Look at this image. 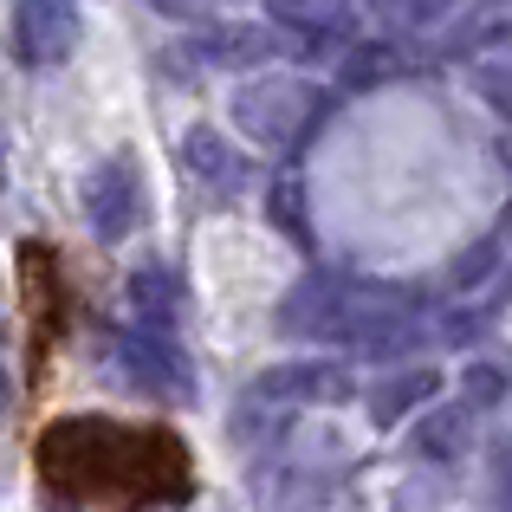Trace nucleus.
<instances>
[{"instance_id": "obj_20", "label": "nucleus", "mask_w": 512, "mask_h": 512, "mask_svg": "<svg viewBox=\"0 0 512 512\" xmlns=\"http://www.w3.org/2000/svg\"><path fill=\"white\" fill-rule=\"evenodd\" d=\"M13 409V376H7V357H0V415Z\"/></svg>"}, {"instance_id": "obj_4", "label": "nucleus", "mask_w": 512, "mask_h": 512, "mask_svg": "<svg viewBox=\"0 0 512 512\" xmlns=\"http://www.w3.org/2000/svg\"><path fill=\"white\" fill-rule=\"evenodd\" d=\"M260 402H279V409H338V402H357V376L338 357H312V363H273V370L253 383Z\"/></svg>"}, {"instance_id": "obj_6", "label": "nucleus", "mask_w": 512, "mask_h": 512, "mask_svg": "<svg viewBox=\"0 0 512 512\" xmlns=\"http://www.w3.org/2000/svg\"><path fill=\"white\" fill-rule=\"evenodd\" d=\"M78 201H85V221L98 240H124L130 227L143 221V175L130 156H111V163H98L85 175V188H78Z\"/></svg>"}, {"instance_id": "obj_8", "label": "nucleus", "mask_w": 512, "mask_h": 512, "mask_svg": "<svg viewBox=\"0 0 512 512\" xmlns=\"http://www.w3.org/2000/svg\"><path fill=\"white\" fill-rule=\"evenodd\" d=\"M357 396H363V415H370V428H396V422H409V415L422 409L428 396H441V370H428V363H409V370L376 376V383L357 389Z\"/></svg>"}, {"instance_id": "obj_14", "label": "nucleus", "mask_w": 512, "mask_h": 512, "mask_svg": "<svg viewBox=\"0 0 512 512\" xmlns=\"http://www.w3.org/2000/svg\"><path fill=\"white\" fill-rule=\"evenodd\" d=\"M266 214H273V227L286 240H305V195H299V175H279L273 188H266Z\"/></svg>"}, {"instance_id": "obj_12", "label": "nucleus", "mask_w": 512, "mask_h": 512, "mask_svg": "<svg viewBox=\"0 0 512 512\" xmlns=\"http://www.w3.org/2000/svg\"><path fill=\"white\" fill-rule=\"evenodd\" d=\"M409 72V46H396V39H363V46L344 52V91H376L389 85V78Z\"/></svg>"}, {"instance_id": "obj_9", "label": "nucleus", "mask_w": 512, "mask_h": 512, "mask_svg": "<svg viewBox=\"0 0 512 512\" xmlns=\"http://www.w3.org/2000/svg\"><path fill=\"white\" fill-rule=\"evenodd\" d=\"M415 415H422V422H415V454H428V461H461V454H474V422H480L474 402H435L428 396Z\"/></svg>"}, {"instance_id": "obj_21", "label": "nucleus", "mask_w": 512, "mask_h": 512, "mask_svg": "<svg viewBox=\"0 0 512 512\" xmlns=\"http://www.w3.org/2000/svg\"><path fill=\"white\" fill-rule=\"evenodd\" d=\"M480 7H512V0H480Z\"/></svg>"}, {"instance_id": "obj_7", "label": "nucleus", "mask_w": 512, "mask_h": 512, "mask_svg": "<svg viewBox=\"0 0 512 512\" xmlns=\"http://www.w3.org/2000/svg\"><path fill=\"white\" fill-rule=\"evenodd\" d=\"M286 52V39L273 26H240V20H214L188 39V59L221 65V72H253V65H273Z\"/></svg>"}, {"instance_id": "obj_13", "label": "nucleus", "mask_w": 512, "mask_h": 512, "mask_svg": "<svg viewBox=\"0 0 512 512\" xmlns=\"http://www.w3.org/2000/svg\"><path fill=\"white\" fill-rule=\"evenodd\" d=\"M130 305H137V318L143 325H175V312H182V279H175V266L163 260H150V266H137L130 273Z\"/></svg>"}, {"instance_id": "obj_19", "label": "nucleus", "mask_w": 512, "mask_h": 512, "mask_svg": "<svg viewBox=\"0 0 512 512\" xmlns=\"http://www.w3.org/2000/svg\"><path fill=\"white\" fill-rule=\"evenodd\" d=\"M396 13H402L409 26H441V20L454 13V0H396Z\"/></svg>"}, {"instance_id": "obj_5", "label": "nucleus", "mask_w": 512, "mask_h": 512, "mask_svg": "<svg viewBox=\"0 0 512 512\" xmlns=\"http://www.w3.org/2000/svg\"><path fill=\"white\" fill-rule=\"evenodd\" d=\"M117 363H124V376L143 389V396L182 402L188 389H195V376H188V357L169 344L163 325H130V331H117Z\"/></svg>"}, {"instance_id": "obj_18", "label": "nucleus", "mask_w": 512, "mask_h": 512, "mask_svg": "<svg viewBox=\"0 0 512 512\" xmlns=\"http://www.w3.org/2000/svg\"><path fill=\"white\" fill-rule=\"evenodd\" d=\"M500 396H506L500 370H487V363H474V370H467V402H474V409H487V402H500Z\"/></svg>"}, {"instance_id": "obj_15", "label": "nucleus", "mask_w": 512, "mask_h": 512, "mask_svg": "<svg viewBox=\"0 0 512 512\" xmlns=\"http://www.w3.org/2000/svg\"><path fill=\"white\" fill-rule=\"evenodd\" d=\"M474 85H480V98H487L500 117H512V59H487V65H474Z\"/></svg>"}, {"instance_id": "obj_16", "label": "nucleus", "mask_w": 512, "mask_h": 512, "mask_svg": "<svg viewBox=\"0 0 512 512\" xmlns=\"http://www.w3.org/2000/svg\"><path fill=\"white\" fill-rule=\"evenodd\" d=\"M493 266H500V240H480V247H467L461 260H454V286H487L493 279Z\"/></svg>"}, {"instance_id": "obj_11", "label": "nucleus", "mask_w": 512, "mask_h": 512, "mask_svg": "<svg viewBox=\"0 0 512 512\" xmlns=\"http://www.w3.org/2000/svg\"><path fill=\"white\" fill-rule=\"evenodd\" d=\"M266 7H273V20L292 26L312 52H331V46L350 39V0H266Z\"/></svg>"}, {"instance_id": "obj_3", "label": "nucleus", "mask_w": 512, "mask_h": 512, "mask_svg": "<svg viewBox=\"0 0 512 512\" xmlns=\"http://www.w3.org/2000/svg\"><path fill=\"white\" fill-rule=\"evenodd\" d=\"M85 39V13L78 0H13V59L26 72L65 65Z\"/></svg>"}, {"instance_id": "obj_1", "label": "nucleus", "mask_w": 512, "mask_h": 512, "mask_svg": "<svg viewBox=\"0 0 512 512\" xmlns=\"http://www.w3.org/2000/svg\"><path fill=\"white\" fill-rule=\"evenodd\" d=\"M39 467L52 487L85 500H182L188 493V454L163 428H117L98 415L46 428Z\"/></svg>"}, {"instance_id": "obj_22", "label": "nucleus", "mask_w": 512, "mask_h": 512, "mask_svg": "<svg viewBox=\"0 0 512 512\" xmlns=\"http://www.w3.org/2000/svg\"><path fill=\"white\" fill-rule=\"evenodd\" d=\"M506 234H512V208H506Z\"/></svg>"}, {"instance_id": "obj_2", "label": "nucleus", "mask_w": 512, "mask_h": 512, "mask_svg": "<svg viewBox=\"0 0 512 512\" xmlns=\"http://www.w3.org/2000/svg\"><path fill=\"white\" fill-rule=\"evenodd\" d=\"M331 117V98L305 78H286V72H266V78H247L234 91V124L247 130L253 143L266 150H299L305 137H318Z\"/></svg>"}, {"instance_id": "obj_17", "label": "nucleus", "mask_w": 512, "mask_h": 512, "mask_svg": "<svg viewBox=\"0 0 512 512\" xmlns=\"http://www.w3.org/2000/svg\"><path fill=\"white\" fill-rule=\"evenodd\" d=\"M493 512H512V435L493 441Z\"/></svg>"}, {"instance_id": "obj_10", "label": "nucleus", "mask_w": 512, "mask_h": 512, "mask_svg": "<svg viewBox=\"0 0 512 512\" xmlns=\"http://www.w3.org/2000/svg\"><path fill=\"white\" fill-rule=\"evenodd\" d=\"M182 163H188V175H195V182L221 188V195H240V188H247V175H253L247 156H240L214 124H195V130L182 137Z\"/></svg>"}]
</instances>
